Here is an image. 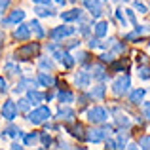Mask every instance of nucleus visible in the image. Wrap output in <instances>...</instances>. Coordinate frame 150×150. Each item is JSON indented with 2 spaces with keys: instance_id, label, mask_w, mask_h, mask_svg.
Returning <instances> with one entry per match:
<instances>
[{
  "instance_id": "obj_1",
  "label": "nucleus",
  "mask_w": 150,
  "mask_h": 150,
  "mask_svg": "<svg viewBox=\"0 0 150 150\" xmlns=\"http://www.w3.org/2000/svg\"><path fill=\"white\" fill-rule=\"evenodd\" d=\"M53 118V112L50 110L48 105H40V106H34L29 114H27V122L33 125H44Z\"/></svg>"
},
{
  "instance_id": "obj_2",
  "label": "nucleus",
  "mask_w": 150,
  "mask_h": 150,
  "mask_svg": "<svg viewBox=\"0 0 150 150\" xmlns=\"http://www.w3.org/2000/svg\"><path fill=\"white\" fill-rule=\"evenodd\" d=\"M86 116H88V122L93 125H103L106 120L110 118V112L105 108V106L101 105H95V106H89L88 112H86Z\"/></svg>"
},
{
  "instance_id": "obj_3",
  "label": "nucleus",
  "mask_w": 150,
  "mask_h": 150,
  "mask_svg": "<svg viewBox=\"0 0 150 150\" xmlns=\"http://www.w3.org/2000/svg\"><path fill=\"white\" fill-rule=\"evenodd\" d=\"M131 91V76L129 74H120L112 80V93L116 97H125Z\"/></svg>"
},
{
  "instance_id": "obj_4",
  "label": "nucleus",
  "mask_w": 150,
  "mask_h": 150,
  "mask_svg": "<svg viewBox=\"0 0 150 150\" xmlns=\"http://www.w3.org/2000/svg\"><path fill=\"white\" fill-rule=\"evenodd\" d=\"M76 34V27H70V25H59V27H53V29L48 33V36L51 38L53 42H61V40H67V38L74 36Z\"/></svg>"
},
{
  "instance_id": "obj_5",
  "label": "nucleus",
  "mask_w": 150,
  "mask_h": 150,
  "mask_svg": "<svg viewBox=\"0 0 150 150\" xmlns=\"http://www.w3.org/2000/svg\"><path fill=\"white\" fill-rule=\"evenodd\" d=\"M17 114H19V110H17V103H15L13 99H6V101H2V105H0V118H4L8 124H11V122H15Z\"/></svg>"
},
{
  "instance_id": "obj_6",
  "label": "nucleus",
  "mask_w": 150,
  "mask_h": 150,
  "mask_svg": "<svg viewBox=\"0 0 150 150\" xmlns=\"http://www.w3.org/2000/svg\"><path fill=\"white\" fill-rule=\"evenodd\" d=\"M25 15L27 13H25L23 8H15V10H11L6 17L0 19V27H17V25H21V23L25 21Z\"/></svg>"
},
{
  "instance_id": "obj_7",
  "label": "nucleus",
  "mask_w": 150,
  "mask_h": 150,
  "mask_svg": "<svg viewBox=\"0 0 150 150\" xmlns=\"http://www.w3.org/2000/svg\"><path fill=\"white\" fill-rule=\"evenodd\" d=\"M51 59H53V61H57L59 65L63 67V69H72L74 67V63H76V59H74V55L70 53V51H67L65 48H59L57 51H53V53H51Z\"/></svg>"
},
{
  "instance_id": "obj_8",
  "label": "nucleus",
  "mask_w": 150,
  "mask_h": 150,
  "mask_svg": "<svg viewBox=\"0 0 150 150\" xmlns=\"http://www.w3.org/2000/svg\"><path fill=\"white\" fill-rule=\"evenodd\" d=\"M40 44H36V42H33V44H25L23 48H19L15 51L13 59L15 61H27V59H30L34 55V57H40Z\"/></svg>"
},
{
  "instance_id": "obj_9",
  "label": "nucleus",
  "mask_w": 150,
  "mask_h": 150,
  "mask_svg": "<svg viewBox=\"0 0 150 150\" xmlns=\"http://www.w3.org/2000/svg\"><path fill=\"white\" fill-rule=\"evenodd\" d=\"M84 69H88V72H89V76L93 78V80H97V82H106V78H108V74H106V69H105V65L99 61H89L88 65L84 67Z\"/></svg>"
},
{
  "instance_id": "obj_10",
  "label": "nucleus",
  "mask_w": 150,
  "mask_h": 150,
  "mask_svg": "<svg viewBox=\"0 0 150 150\" xmlns=\"http://www.w3.org/2000/svg\"><path fill=\"white\" fill-rule=\"evenodd\" d=\"M59 17H61L67 25H69V23H74V21H78V23H86V21H88V15H86L84 10H80V8H72V10L61 11Z\"/></svg>"
},
{
  "instance_id": "obj_11",
  "label": "nucleus",
  "mask_w": 150,
  "mask_h": 150,
  "mask_svg": "<svg viewBox=\"0 0 150 150\" xmlns=\"http://www.w3.org/2000/svg\"><path fill=\"white\" fill-rule=\"evenodd\" d=\"M74 86H76L80 91H84V89L89 88V84H91V76H89L88 69H80L78 72H74Z\"/></svg>"
},
{
  "instance_id": "obj_12",
  "label": "nucleus",
  "mask_w": 150,
  "mask_h": 150,
  "mask_svg": "<svg viewBox=\"0 0 150 150\" xmlns=\"http://www.w3.org/2000/svg\"><path fill=\"white\" fill-rule=\"evenodd\" d=\"M108 112H114V125H116V127H120L122 131H124V129L127 131V129L133 125L131 118H129L127 114L120 112V108H112V110H108Z\"/></svg>"
},
{
  "instance_id": "obj_13",
  "label": "nucleus",
  "mask_w": 150,
  "mask_h": 150,
  "mask_svg": "<svg viewBox=\"0 0 150 150\" xmlns=\"http://www.w3.org/2000/svg\"><path fill=\"white\" fill-rule=\"evenodd\" d=\"M106 137H108V135L105 133V129L97 125V127H91V129H88V131H86V137H84V139L88 141V143L99 144V143H105Z\"/></svg>"
},
{
  "instance_id": "obj_14",
  "label": "nucleus",
  "mask_w": 150,
  "mask_h": 150,
  "mask_svg": "<svg viewBox=\"0 0 150 150\" xmlns=\"http://www.w3.org/2000/svg\"><path fill=\"white\" fill-rule=\"evenodd\" d=\"M53 118L55 120H61V122H67V124H74L76 122V112L70 106H59L57 112L53 114Z\"/></svg>"
},
{
  "instance_id": "obj_15",
  "label": "nucleus",
  "mask_w": 150,
  "mask_h": 150,
  "mask_svg": "<svg viewBox=\"0 0 150 150\" xmlns=\"http://www.w3.org/2000/svg\"><path fill=\"white\" fill-rule=\"evenodd\" d=\"M55 99H57L59 106H69V105H72V103L76 101V95H74L70 89L63 88V89H57V95H55Z\"/></svg>"
},
{
  "instance_id": "obj_16",
  "label": "nucleus",
  "mask_w": 150,
  "mask_h": 150,
  "mask_svg": "<svg viewBox=\"0 0 150 150\" xmlns=\"http://www.w3.org/2000/svg\"><path fill=\"white\" fill-rule=\"evenodd\" d=\"M4 74H6L8 78H21L23 76V70H21V67L17 65V61H6L4 63Z\"/></svg>"
},
{
  "instance_id": "obj_17",
  "label": "nucleus",
  "mask_w": 150,
  "mask_h": 150,
  "mask_svg": "<svg viewBox=\"0 0 150 150\" xmlns=\"http://www.w3.org/2000/svg\"><path fill=\"white\" fill-rule=\"evenodd\" d=\"M11 36H13V40L17 42H27L30 38V29L27 23H21V25L13 27V33H11Z\"/></svg>"
},
{
  "instance_id": "obj_18",
  "label": "nucleus",
  "mask_w": 150,
  "mask_h": 150,
  "mask_svg": "<svg viewBox=\"0 0 150 150\" xmlns=\"http://www.w3.org/2000/svg\"><path fill=\"white\" fill-rule=\"evenodd\" d=\"M27 25H29V29H30V34H33V36H36L38 40H42V38L48 36V33L44 30V27H42V23L38 21V19H30Z\"/></svg>"
},
{
  "instance_id": "obj_19",
  "label": "nucleus",
  "mask_w": 150,
  "mask_h": 150,
  "mask_svg": "<svg viewBox=\"0 0 150 150\" xmlns=\"http://www.w3.org/2000/svg\"><path fill=\"white\" fill-rule=\"evenodd\" d=\"M36 80H38V86H40V88H53V86H57V80L53 78L51 72H38Z\"/></svg>"
},
{
  "instance_id": "obj_20",
  "label": "nucleus",
  "mask_w": 150,
  "mask_h": 150,
  "mask_svg": "<svg viewBox=\"0 0 150 150\" xmlns=\"http://www.w3.org/2000/svg\"><path fill=\"white\" fill-rule=\"evenodd\" d=\"M25 97L29 99V103L33 106H40L42 103L46 101L44 99V93H42L40 89H27V91H25Z\"/></svg>"
},
{
  "instance_id": "obj_21",
  "label": "nucleus",
  "mask_w": 150,
  "mask_h": 150,
  "mask_svg": "<svg viewBox=\"0 0 150 150\" xmlns=\"http://www.w3.org/2000/svg\"><path fill=\"white\" fill-rule=\"evenodd\" d=\"M108 29H110L108 21H103V19H99L97 23H93V36L101 40V38H105L106 34H108Z\"/></svg>"
},
{
  "instance_id": "obj_22",
  "label": "nucleus",
  "mask_w": 150,
  "mask_h": 150,
  "mask_svg": "<svg viewBox=\"0 0 150 150\" xmlns=\"http://www.w3.org/2000/svg\"><path fill=\"white\" fill-rule=\"evenodd\" d=\"M144 95H146V89L144 88H135L127 93V101L131 103V105H141V103L144 101Z\"/></svg>"
},
{
  "instance_id": "obj_23",
  "label": "nucleus",
  "mask_w": 150,
  "mask_h": 150,
  "mask_svg": "<svg viewBox=\"0 0 150 150\" xmlns=\"http://www.w3.org/2000/svg\"><path fill=\"white\" fill-rule=\"evenodd\" d=\"M88 95H89V99H91V101H103V99H105V95H106V86L105 84L93 86V88L88 91Z\"/></svg>"
},
{
  "instance_id": "obj_24",
  "label": "nucleus",
  "mask_w": 150,
  "mask_h": 150,
  "mask_svg": "<svg viewBox=\"0 0 150 150\" xmlns=\"http://www.w3.org/2000/svg\"><path fill=\"white\" fill-rule=\"evenodd\" d=\"M23 141V146H36L40 143V131H30V133H25L21 137Z\"/></svg>"
},
{
  "instance_id": "obj_25",
  "label": "nucleus",
  "mask_w": 150,
  "mask_h": 150,
  "mask_svg": "<svg viewBox=\"0 0 150 150\" xmlns=\"http://www.w3.org/2000/svg\"><path fill=\"white\" fill-rule=\"evenodd\" d=\"M2 133H6L8 137H11V139H21V137L25 135V131H23L19 125H15L13 122H11V124H8L6 127H4V131H2Z\"/></svg>"
},
{
  "instance_id": "obj_26",
  "label": "nucleus",
  "mask_w": 150,
  "mask_h": 150,
  "mask_svg": "<svg viewBox=\"0 0 150 150\" xmlns=\"http://www.w3.org/2000/svg\"><path fill=\"white\" fill-rule=\"evenodd\" d=\"M38 69H40V72H53L55 70V63L51 57H38Z\"/></svg>"
},
{
  "instance_id": "obj_27",
  "label": "nucleus",
  "mask_w": 150,
  "mask_h": 150,
  "mask_svg": "<svg viewBox=\"0 0 150 150\" xmlns=\"http://www.w3.org/2000/svg\"><path fill=\"white\" fill-rule=\"evenodd\" d=\"M114 141H116V150H125V146L129 144V133L120 129L118 135L114 137Z\"/></svg>"
},
{
  "instance_id": "obj_28",
  "label": "nucleus",
  "mask_w": 150,
  "mask_h": 150,
  "mask_svg": "<svg viewBox=\"0 0 150 150\" xmlns=\"http://www.w3.org/2000/svg\"><path fill=\"white\" fill-rule=\"evenodd\" d=\"M33 11L38 17H53V15H57V11H55L53 8H48V6H34Z\"/></svg>"
},
{
  "instance_id": "obj_29",
  "label": "nucleus",
  "mask_w": 150,
  "mask_h": 150,
  "mask_svg": "<svg viewBox=\"0 0 150 150\" xmlns=\"http://www.w3.org/2000/svg\"><path fill=\"white\" fill-rule=\"evenodd\" d=\"M69 131H70V135L72 137H76V139H84L86 137V129H84V125L82 124H69Z\"/></svg>"
},
{
  "instance_id": "obj_30",
  "label": "nucleus",
  "mask_w": 150,
  "mask_h": 150,
  "mask_svg": "<svg viewBox=\"0 0 150 150\" xmlns=\"http://www.w3.org/2000/svg\"><path fill=\"white\" fill-rule=\"evenodd\" d=\"M17 110H19L21 114H25V116H27V114L33 110V105L29 103V99H27V97H19V99H17Z\"/></svg>"
},
{
  "instance_id": "obj_31",
  "label": "nucleus",
  "mask_w": 150,
  "mask_h": 150,
  "mask_svg": "<svg viewBox=\"0 0 150 150\" xmlns=\"http://www.w3.org/2000/svg\"><path fill=\"white\" fill-rule=\"evenodd\" d=\"M80 46H82V40L80 38H69V40L65 42V48L67 51H72V50H80Z\"/></svg>"
},
{
  "instance_id": "obj_32",
  "label": "nucleus",
  "mask_w": 150,
  "mask_h": 150,
  "mask_svg": "<svg viewBox=\"0 0 150 150\" xmlns=\"http://www.w3.org/2000/svg\"><path fill=\"white\" fill-rule=\"evenodd\" d=\"M91 30H93V27L89 25V23H80V27H78V29H76V33L80 34V36L88 38L89 34H91Z\"/></svg>"
},
{
  "instance_id": "obj_33",
  "label": "nucleus",
  "mask_w": 150,
  "mask_h": 150,
  "mask_svg": "<svg viewBox=\"0 0 150 150\" xmlns=\"http://www.w3.org/2000/svg\"><path fill=\"white\" fill-rule=\"evenodd\" d=\"M116 61V55H114V51H103L99 55V63L103 65H106V63H114Z\"/></svg>"
},
{
  "instance_id": "obj_34",
  "label": "nucleus",
  "mask_w": 150,
  "mask_h": 150,
  "mask_svg": "<svg viewBox=\"0 0 150 150\" xmlns=\"http://www.w3.org/2000/svg\"><path fill=\"white\" fill-rule=\"evenodd\" d=\"M129 67V61L127 59H116L114 63H110V69L116 72V70H122V69H127Z\"/></svg>"
},
{
  "instance_id": "obj_35",
  "label": "nucleus",
  "mask_w": 150,
  "mask_h": 150,
  "mask_svg": "<svg viewBox=\"0 0 150 150\" xmlns=\"http://www.w3.org/2000/svg\"><path fill=\"white\" fill-rule=\"evenodd\" d=\"M131 6L135 11H139V13H148V6L144 2H141V0H131Z\"/></svg>"
},
{
  "instance_id": "obj_36",
  "label": "nucleus",
  "mask_w": 150,
  "mask_h": 150,
  "mask_svg": "<svg viewBox=\"0 0 150 150\" xmlns=\"http://www.w3.org/2000/svg\"><path fill=\"white\" fill-rule=\"evenodd\" d=\"M141 80H150V65H139V70H137Z\"/></svg>"
},
{
  "instance_id": "obj_37",
  "label": "nucleus",
  "mask_w": 150,
  "mask_h": 150,
  "mask_svg": "<svg viewBox=\"0 0 150 150\" xmlns=\"http://www.w3.org/2000/svg\"><path fill=\"white\" fill-rule=\"evenodd\" d=\"M74 59H76V61L78 63H82V65H88V63H89V53H88V51H80V50H78L76 51V55H74Z\"/></svg>"
},
{
  "instance_id": "obj_38",
  "label": "nucleus",
  "mask_w": 150,
  "mask_h": 150,
  "mask_svg": "<svg viewBox=\"0 0 150 150\" xmlns=\"http://www.w3.org/2000/svg\"><path fill=\"white\" fill-rule=\"evenodd\" d=\"M124 11H125V19H127V21L131 23L133 27L139 25V23H137V17H135V10H133V8H125Z\"/></svg>"
},
{
  "instance_id": "obj_39",
  "label": "nucleus",
  "mask_w": 150,
  "mask_h": 150,
  "mask_svg": "<svg viewBox=\"0 0 150 150\" xmlns=\"http://www.w3.org/2000/svg\"><path fill=\"white\" fill-rule=\"evenodd\" d=\"M40 143H42V148H50L53 139H51L50 133H40Z\"/></svg>"
},
{
  "instance_id": "obj_40",
  "label": "nucleus",
  "mask_w": 150,
  "mask_h": 150,
  "mask_svg": "<svg viewBox=\"0 0 150 150\" xmlns=\"http://www.w3.org/2000/svg\"><path fill=\"white\" fill-rule=\"evenodd\" d=\"M137 144H139L141 150H150V135H143Z\"/></svg>"
},
{
  "instance_id": "obj_41",
  "label": "nucleus",
  "mask_w": 150,
  "mask_h": 150,
  "mask_svg": "<svg viewBox=\"0 0 150 150\" xmlns=\"http://www.w3.org/2000/svg\"><path fill=\"white\" fill-rule=\"evenodd\" d=\"M133 30H135L139 36H144V34H150V25H135Z\"/></svg>"
},
{
  "instance_id": "obj_42",
  "label": "nucleus",
  "mask_w": 150,
  "mask_h": 150,
  "mask_svg": "<svg viewBox=\"0 0 150 150\" xmlns=\"http://www.w3.org/2000/svg\"><path fill=\"white\" fill-rule=\"evenodd\" d=\"M124 40H125V42H133V44H135V42H141V40H143V36H139L135 30H131V33H127V34L124 36Z\"/></svg>"
},
{
  "instance_id": "obj_43",
  "label": "nucleus",
  "mask_w": 150,
  "mask_h": 150,
  "mask_svg": "<svg viewBox=\"0 0 150 150\" xmlns=\"http://www.w3.org/2000/svg\"><path fill=\"white\" fill-rule=\"evenodd\" d=\"M110 51H114V55H118V53H125L127 51V46L124 44V42H116V44L112 46V50Z\"/></svg>"
},
{
  "instance_id": "obj_44",
  "label": "nucleus",
  "mask_w": 150,
  "mask_h": 150,
  "mask_svg": "<svg viewBox=\"0 0 150 150\" xmlns=\"http://www.w3.org/2000/svg\"><path fill=\"white\" fill-rule=\"evenodd\" d=\"M114 15H116V19L120 21V25H122V27H127V19H125L124 10H122V8H118V10L114 11Z\"/></svg>"
},
{
  "instance_id": "obj_45",
  "label": "nucleus",
  "mask_w": 150,
  "mask_h": 150,
  "mask_svg": "<svg viewBox=\"0 0 150 150\" xmlns=\"http://www.w3.org/2000/svg\"><path fill=\"white\" fill-rule=\"evenodd\" d=\"M141 112H143V116L150 120V101H143L141 103Z\"/></svg>"
},
{
  "instance_id": "obj_46",
  "label": "nucleus",
  "mask_w": 150,
  "mask_h": 150,
  "mask_svg": "<svg viewBox=\"0 0 150 150\" xmlns=\"http://www.w3.org/2000/svg\"><path fill=\"white\" fill-rule=\"evenodd\" d=\"M99 38H95V36H89V40H88V48L89 50H97L99 48Z\"/></svg>"
},
{
  "instance_id": "obj_47",
  "label": "nucleus",
  "mask_w": 150,
  "mask_h": 150,
  "mask_svg": "<svg viewBox=\"0 0 150 150\" xmlns=\"http://www.w3.org/2000/svg\"><path fill=\"white\" fill-rule=\"evenodd\" d=\"M105 146H106V150H116V141H114V137H106Z\"/></svg>"
},
{
  "instance_id": "obj_48",
  "label": "nucleus",
  "mask_w": 150,
  "mask_h": 150,
  "mask_svg": "<svg viewBox=\"0 0 150 150\" xmlns=\"http://www.w3.org/2000/svg\"><path fill=\"white\" fill-rule=\"evenodd\" d=\"M8 91H10V89H8V82H6V78L0 76V95H6Z\"/></svg>"
},
{
  "instance_id": "obj_49",
  "label": "nucleus",
  "mask_w": 150,
  "mask_h": 150,
  "mask_svg": "<svg viewBox=\"0 0 150 150\" xmlns=\"http://www.w3.org/2000/svg\"><path fill=\"white\" fill-rule=\"evenodd\" d=\"M88 101H91L88 93H82V95L78 97V105H80V106H88Z\"/></svg>"
},
{
  "instance_id": "obj_50",
  "label": "nucleus",
  "mask_w": 150,
  "mask_h": 150,
  "mask_svg": "<svg viewBox=\"0 0 150 150\" xmlns=\"http://www.w3.org/2000/svg\"><path fill=\"white\" fill-rule=\"evenodd\" d=\"M10 8V0H0V19H2V13Z\"/></svg>"
},
{
  "instance_id": "obj_51",
  "label": "nucleus",
  "mask_w": 150,
  "mask_h": 150,
  "mask_svg": "<svg viewBox=\"0 0 150 150\" xmlns=\"http://www.w3.org/2000/svg\"><path fill=\"white\" fill-rule=\"evenodd\" d=\"M137 63H141V65H148V57L144 53H137Z\"/></svg>"
},
{
  "instance_id": "obj_52",
  "label": "nucleus",
  "mask_w": 150,
  "mask_h": 150,
  "mask_svg": "<svg viewBox=\"0 0 150 150\" xmlns=\"http://www.w3.org/2000/svg\"><path fill=\"white\" fill-rule=\"evenodd\" d=\"M30 2H33L34 6H48V8H50L51 0H30Z\"/></svg>"
},
{
  "instance_id": "obj_53",
  "label": "nucleus",
  "mask_w": 150,
  "mask_h": 150,
  "mask_svg": "<svg viewBox=\"0 0 150 150\" xmlns=\"http://www.w3.org/2000/svg\"><path fill=\"white\" fill-rule=\"evenodd\" d=\"M10 150H25V146H23V143H17V141H13V143L10 144Z\"/></svg>"
},
{
  "instance_id": "obj_54",
  "label": "nucleus",
  "mask_w": 150,
  "mask_h": 150,
  "mask_svg": "<svg viewBox=\"0 0 150 150\" xmlns=\"http://www.w3.org/2000/svg\"><path fill=\"white\" fill-rule=\"evenodd\" d=\"M125 150H141V148H139V144H137V143H129L127 146H125Z\"/></svg>"
},
{
  "instance_id": "obj_55",
  "label": "nucleus",
  "mask_w": 150,
  "mask_h": 150,
  "mask_svg": "<svg viewBox=\"0 0 150 150\" xmlns=\"http://www.w3.org/2000/svg\"><path fill=\"white\" fill-rule=\"evenodd\" d=\"M2 50H4V34H0V55H2Z\"/></svg>"
},
{
  "instance_id": "obj_56",
  "label": "nucleus",
  "mask_w": 150,
  "mask_h": 150,
  "mask_svg": "<svg viewBox=\"0 0 150 150\" xmlns=\"http://www.w3.org/2000/svg\"><path fill=\"white\" fill-rule=\"evenodd\" d=\"M55 4H59V6H65L67 0H55Z\"/></svg>"
},
{
  "instance_id": "obj_57",
  "label": "nucleus",
  "mask_w": 150,
  "mask_h": 150,
  "mask_svg": "<svg viewBox=\"0 0 150 150\" xmlns=\"http://www.w3.org/2000/svg\"><path fill=\"white\" fill-rule=\"evenodd\" d=\"M34 150H46V148H34Z\"/></svg>"
},
{
  "instance_id": "obj_58",
  "label": "nucleus",
  "mask_w": 150,
  "mask_h": 150,
  "mask_svg": "<svg viewBox=\"0 0 150 150\" xmlns=\"http://www.w3.org/2000/svg\"><path fill=\"white\" fill-rule=\"evenodd\" d=\"M0 139H4V135H2V133H0Z\"/></svg>"
},
{
  "instance_id": "obj_59",
  "label": "nucleus",
  "mask_w": 150,
  "mask_h": 150,
  "mask_svg": "<svg viewBox=\"0 0 150 150\" xmlns=\"http://www.w3.org/2000/svg\"><path fill=\"white\" fill-rule=\"evenodd\" d=\"M69 2H76V0H69Z\"/></svg>"
},
{
  "instance_id": "obj_60",
  "label": "nucleus",
  "mask_w": 150,
  "mask_h": 150,
  "mask_svg": "<svg viewBox=\"0 0 150 150\" xmlns=\"http://www.w3.org/2000/svg\"><path fill=\"white\" fill-rule=\"evenodd\" d=\"M148 48H150V44H148Z\"/></svg>"
},
{
  "instance_id": "obj_61",
  "label": "nucleus",
  "mask_w": 150,
  "mask_h": 150,
  "mask_svg": "<svg viewBox=\"0 0 150 150\" xmlns=\"http://www.w3.org/2000/svg\"><path fill=\"white\" fill-rule=\"evenodd\" d=\"M0 150H2V148H0Z\"/></svg>"
}]
</instances>
